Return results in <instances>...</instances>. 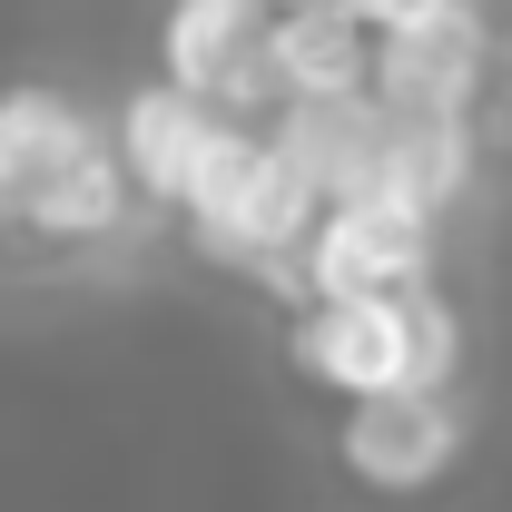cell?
Masks as SVG:
<instances>
[{"mask_svg": "<svg viewBox=\"0 0 512 512\" xmlns=\"http://www.w3.org/2000/svg\"><path fill=\"white\" fill-rule=\"evenodd\" d=\"M296 375L365 404V394H404V384H453L463 375V316L444 286L414 296H306L296 335H286Z\"/></svg>", "mask_w": 512, "mask_h": 512, "instance_id": "1", "label": "cell"}, {"mask_svg": "<svg viewBox=\"0 0 512 512\" xmlns=\"http://www.w3.org/2000/svg\"><path fill=\"white\" fill-rule=\"evenodd\" d=\"M325 197L316 178L276 148V128L247 119L237 138H227V158L207 168V188L188 197V247L207 256V266H237V276H286L296 286V256H306V237H316Z\"/></svg>", "mask_w": 512, "mask_h": 512, "instance_id": "2", "label": "cell"}, {"mask_svg": "<svg viewBox=\"0 0 512 512\" xmlns=\"http://www.w3.org/2000/svg\"><path fill=\"white\" fill-rule=\"evenodd\" d=\"M276 10L286 0H168L148 50H158V79H178L217 109H266L276 119Z\"/></svg>", "mask_w": 512, "mask_h": 512, "instance_id": "3", "label": "cell"}, {"mask_svg": "<svg viewBox=\"0 0 512 512\" xmlns=\"http://www.w3.org/2000/svg\"><path fill=\"white\" fill-rule=\"evenodd\" d=\"M237 109H217V99H197V89H178V79H138L119 109H109V148H119L128 188L148 197L158 217H188V197L207 188V168L227 158V138H237Z\"/></svg>", "mask_w": 512, "mask_h": 512, "instance_id": "4", "label": "cell"}, {"mask_svg": "<svg viewBox=\"0 0 512 512\" xmlns=\"http://www.w3.org/2000/svg\"><path fill=\"white\" fill-rule=\"evenodd\" d=\"M434 227L404 197H345L325 207L306 256H296V296H414L434 286Z\"/></svg>", "mask_w": 512, "mask_h": 512, "instance_id": "5", "label": "cell"}, {"mask_svg": "<svg viewBox=\"0 0 512 512\" xmlns=\"http://www.w3.org/2000/svg\"><path fill=\"white\" fill-rule=\"evenodd\" d=\"M335 463L365 493H434L463 463V394L453 384H404V394H365L335 424Z\"/></svg>", "mask_w": 512, "mask_h": 512, "instance_id": "6", "label": "cell"}, {"mask_svg": "<svg viewBox=\"0 0 512 512\" xmlns=\"http://www.w3.org/2000/svg\"><path fill=\"white\" fill-rule=\"evenodd\" d=\"M493 50H503V20L483 0H453L434 20L394 30L375 69V99L394 119H473L483 109V79H493Z\"/></svg>", "mask_w": 512, "mask_h": 512, "instance_id": "7", "label": "cell"}, {"mask_svg": "<svg viewBox=\"0 0 512 512\" xmlns=\"http://www.w3.org/2000/svg\"><path fill=\"white\" fill-rule=\"evenodd\" d=\"M138 207L148 197L128 188V168H119V148H109V128L89 138V148H69L60 168L40 178V188L10 207V227L30 237V247H60V256H99V247H119L128 227H138Z\"/></svg>", "mask_w": 512, "mask_h": 512, "instance_id": "8", "label": "cell"}, {"mask_svg": "<svg viewBox=\"0 0 512 512\" xmlns=\"http://www.w3.org/2000/svg\"><path fill=\"white\" fill-rule=\"evenodd\" d=\"M384 40L355 0H286L276 10V109L286 99H375Z\"/></svg>", "mask_w": 512, "mask_h": 512, "instance_id": "9", "label": "cell"}, {"mask_svg": "<svg viewBox=\"0 0 512 512\" xmlns=\"http://www.w3.org/2000/svg\"><path fill=\"white\" fill-rule=\"evenodd\" d=\"M266 128H276V148L316 178L325 207L384 188V138H394V109H384V99H286Z\"/></svg>", "mask_w": 512, "mask_h": 512, "instance_id": "10", "label": "cell"}, {"mask_svg": "<svg viewBox=\"0 0 512 512\" xmlns=\"http://www.w3.org/2000/svg\"><path fill=\"white\" fill-rule=\"evenodd\" d=\"M89 138H99V119H89L69 89H50V79H10V89H0V217L40 188L69 148H89Z\"/></svg>", "mask_w": 512, "mask_h": 512, "instance_id": "11", "label": "cell"}, {"mask_svg": "<svg viewBox=\"0 0 512 512\" xmlns=\"http://www.w3.org/2000/svg\"><path fill=\"white\" fill-rule=\"evenodd\" d=\"M493 158H483V138L473 119H394L384 138V188L375 197H404V207H424V217H453L473 178H483Z\"/></svg>", "mask_w": 512, "mask_h": 512, "instance_id": "12", "label": "cell"}, {"mask_svg": "<svg viewBox=\"0 0 512 512\" xmlns=\"http://www.w3.org/2000/svg\"><path fill=\"white\" fill-rule=\"evenodd\" d=\"M473 138H483V158H512V30H503V50H493V79H483Z\"/></svg>", "mask_w": 512, "mask_h": 512, "instance_id": "13", "label": "cell"}, {"mask_svg": "<svg viewBox=\"0 0 512 512\" xmlns=\"http://www.w3.org/2000/svg\"><path fill=\"white\" fill-rule=\"evenodd\" d=\"M355 10H365V30H375V40H394V30L434 20V10H453V0H355Z\"/></svg>", "mask_w": 512, "mask_h": 512, "instance_id": "14", "label": "cell"}]
</instances>
